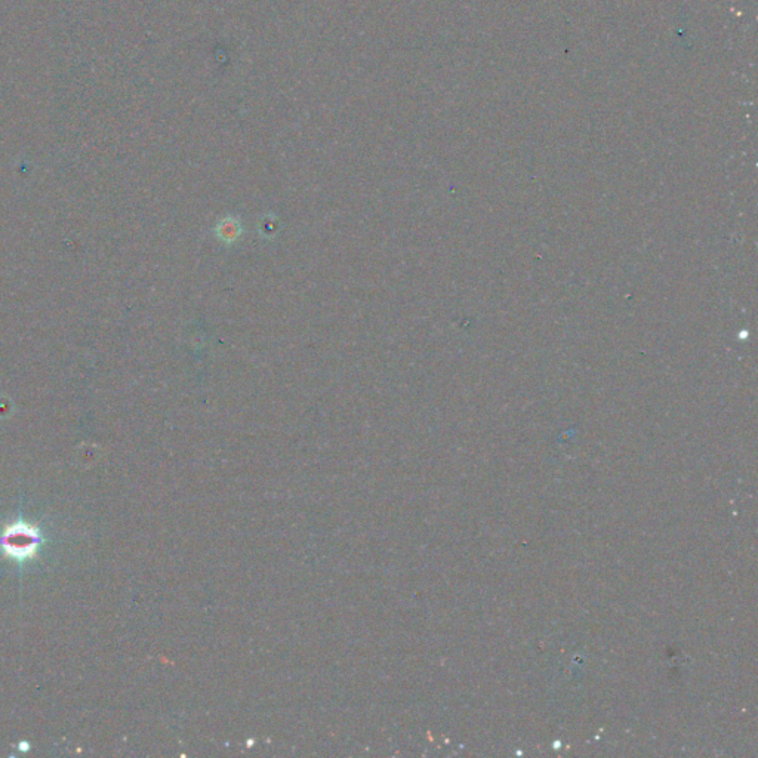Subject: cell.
Wrapping results in <instances>:
<instances>
[{
    "label": "cell",
    "mask_w": 758,
    "mask_h": 758,
    "mask_svg": "<svg viewBox=\"0 0 758 758\" xmlns=\"http://www.w3.org/2000/svg\"><path fill=\"white\" fill-rule=\"evenodd\" d=\"M42 544L43 536L40 530L24 521L21 514L18 521L8 526L0 535V549L9 558H14L20 566L38 554Z\"/></svg>",
    "instance_id": "obj_1"
}]
</instances>
